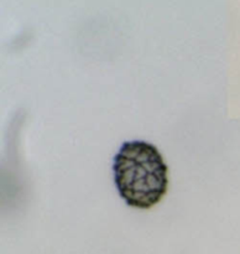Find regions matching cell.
<instances>
[{"label":"cell","mask_w":240,"mask_h":254,"mask_svg":"<svg viewBox=\"0 0 240 254\" xmlns=\"http://www.w3.org/2000/svg\"><path fill=\"white\" fill-rule=\"evenodd\" d=\"M113 170L119 195L131 207H153L167 191V165L150 143H124L114 158Z\"/></svg>","instance_id":"cell-1"}]
</instances>
